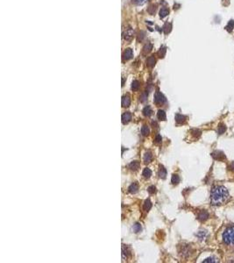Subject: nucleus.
Wrapping results in <instances>:
<instances>
[{
  "mask_svg": "<svg viewBox=\"0 0 234 263\" xmlns=\"http://www.w3.org/2000/svg\"><path fill=\"white\" fill-rule=\"evenodd\" d=\"M211 156L215 159V160H217V161H225L226 160V157L225 155V154L221 151H215L211 154Z\"/></svg>",
  "mask_w": 234,
  "mask_h": 263,
  "instance_id": "20e7f679",
  "label": "nucleus"
},
{
  "mask_svg": "<svg viewBox=\"0 0 234 263\" xmlns=\"http://www.w3.org/2000/svg\"><path fill=\"white\" fill-rule=\"evenodd\" d=\"M233 28H234V20H230L229 21V23L226 25V26H225V29L229 32V33H231L232 30H233Z\"/></svg>",
  "mask_w": 234,
  "mask_h": 263,
  "instance_id": "5701e85b",
  "label": "nucleus"
},
{
  "mask_svg": "<svg viewBox=\"0 0 234 263\" xmlns=\"http://www.w3.org/2000/svg\"><path fill=\"white\" fill-rule=\"evenodd\" d=\"M152 48H153V45L151 44V43L146 44V45L144 46V48H143V54H147V53H149L151 50H152Z\"/></svg>",
  "mask_w": 234,
  "mask_h": 263,
  "instance_id": "4be33fe9",
  "label": "nucleus"
},
{
  "mask_svg": "<svg viewBox=\"0 0 234 263\" xmlns=\"http://www.w3.org/2000/svg\"><path fill=\"white\" fill-rule=\"evenodd\" d=\"M132 119V114L130 112H125L122 115V122L124 124H127Z\"/></svg>",
  "mask_w": 234,
  "mask_h": 263,
  "instance_id": "6e6552de",
  "label": "nucleus"
},
{
  "mask_svg": "<svg viewBox=\"0 0 234 263\" xmlns=\"http://www.w3.org/2000/svg\"><path fill=\"white\" fill-rule=\"evenodd\" d=\"M155 10H156V5H151L148 8V12L150 13L151 15H153L154 13L155 12Z\"/></svg>",
  "mask_w": 234,
  "mask_h": 263,
  "instance_id": "c756f323",
  "label": "nucleus"
},
{
  "mask_svg": "<svg viewBox=\"0 0 234 263\" xmlns=\"http://www.w3.org/2000/svg\"><path fill=\"white\" fill-rule=\"evenodd\" d=\"M152 158H153V155H152V153L151 152H146V154H145V155H144V161H145V162H146V163H148V162H150L151 161H152Z\"/></svg>",
  "mask_w": 234,
  "mask_h": 263,
  "instance_id": "a211bd4d",
  "label": "nucleus"
},
{
  "mask_svg": "<svg viewBox=\"0 0 234 263\" xmlns=\"http://www.w3.org/2000/svg\"><path fill=\"white\" fill-rule=\"evenodd\" d=\"M223 240L227 245H234V226L228 227L224 232Z\"/></svg>",
  "mask_w": 234,
  "mask_h": 263,
  "instance_id": "f03ea898",
  "label": "nucleus"
},
{
  "mask_svg": "<svg viewBox=\"0 0 234 263\" xmlns=\"http://www.w3.org/2000/svg\"><path fill=\"white\" fill-rule=\"evenodd\" d=\"M133 33H134V31L132 30V27L129 26L128 28H126V30L124 32V33H123L124 39H125L126 40H131L132 39V37H133Z\"/></svg>",
  "mask_w": 234,
  "mask_h": 263,
  "instance_id": "39448f33",
  "label": "nucleus"
},
{
  "mask_svg": "<svg viewBox=\"0 0 234 263\" xmlns=\"http://www.w3.org/2000/svg\"><path fill=\"white\" fill-rule=\"evenodd\" d=\"M155 63H156V60H155V58H154V55H153V56H149V57L147 58V60H146V64H147V66H149V67H154V66L155 65Z\"/></svg>",
  "mask_w": 234,
  "mask_h": 263,
  "instance_id": "ddd939ff",
  "label": "nucleus"
},
{
  "mask_svg": "<svg viewBox=\"0 0 234 263\" xmlns=\"http://www.w3.org/2000/svg\"><path fill=\"white\" fill-rule=\"evenodd\" d=\"M157 117L160 120H166L167 118V116H166V112H164L162 110H158V114H157Z\"/></svg>",
  "mask_w": 234,
  "mask_h": 263,
  "instance_id": "2eb2a0df",
  "label": "nucleus"
},
{
  "mask_svg": "<svg viewBox=\"0 0 234 263\" xmlns=\"http://www.w3.org/2000/svg\"><path fill=\"white\" fill-rule=\"evenodd\" d=\"M143 114L146 116V117H149L152 114V109H151L150 106H146L143 110Z\"/></svg>",
  "mask_w": 234,
  "mask_h": 263,
  "instance_id": "412c9836",
  "label": "nucleus"
},
{
  "mask_svg": "<svg viewBox=\"0 0 234 263\" xmlns=\"http://www.w3.org/2000/svg\"><path fill=\"white\" fill-rule=\"evenodd\" d=\"M175 120L177 123H184L186 120V117L181 114H176L175 115Z\"/></svg>",
  "mask_w": 234,
  "mask_h": 263,
  "instance_id": "aec40b11",
  "label": "nucleus"
},
{
  "mask_svg": "<svg viewBox=\"0 0 234 263\" xmlns=\"http://www.w3.org/2000/svg\"><path fill=\"white\" fill-rule=\"evenodd\" d=\"M229 168H230V169H231V171H233V172H234V161H233V162H231V163L230 164V167H229Z\"/></svg>",
  "mask_w": 234,
  "mask_h": 263,
  "instance_id": "f704fd0d",
  "label": "nucleus"
},
{
  "mask_svg": "<svg viewBox=\"0 0 234 263\" xmlns=\"http://www.w3.org/2000/svg\"><path fill=\"white\" fill-rule=\"evenodd\" d=\"M155 141H156V142L160 143V142L161 141V136L158 134V135L156 136V138H155Z\"/></svg>",
  "mask_w": 234,
  "mask_h": 263,
  "instance_id": "72a5a7b5",
  "label": "nucleus"
},
{
  "mask_svg": "<svg viewBox=\"0 0 234 263\" xmlns=\"http://www.w3.org/2000/svg\"><path fill=\"white\" fill-rule=\"evenodd\" d=\"M139 89H140V82L137 80H134L132 82V90L133 91H137Z\"/></svg>",
  "mask_w": 234,
  "mask_h": 263,
  "instance_id": "6ab92c4d",
  "label": "nucleus"
},
{
  "mask_svg": "<svg viewBox=\"0 0 234 263\" xmlns=\"http://www.w3.org/2000/svg\"><path fill=\"white\" fill-rule=\"evenodd\" d=\"M132 2L135 4V5H143L144 3L146 2V0H132Z\"/></svg>",
  "mask_w": 234,
  "mask_h": 263,
  "instance_id": "7c9ffc66",
  "label": "nucleus"
},
{
  "mask_svg": "<svg viewBox=\"0 0 234 263\" xmlns=\"http://www.w3.org/2000/svg\"><path fill=\"white\" fill-rule=\"evenodd\" d=\"M141 133L144 135V136H147L149 134V128L147 126H143L142 128H141Z\"/></svg>",
  "mask_w": 234,
  "mask_h": 263,
  "instance_id": "c85d7f7f",
  "label": "nucleus"
},
{
  "mask_svg": "<svg viewBox=\"0 0 234 263\" xmlns=\"http://www.w3.org/2000/svg\"><path fill=\"white\" fill-rule=\"evenodd\" d=\"M165 54H166V48L165 47H161L160 48V50L158 51V55L160 58H163L165 56Z\"/></svg>",
  "mask_w": 234,
  "mask_h": 263,
  "instance_id": "a878e982",
  "label": "nucleus"
},
{
  "mask_svg": "<svg viewBox=\"0 0 234 263\" xmlns=\"http://www.w3.org/2000/svg\"><path fill=\"white\" fill-rule=\"evenodd\" d=\"M168 13H169L168 8L163 7V8H161V10L160 11V17L161 19H163V18H165V17H167V16L168 15Z\"/></svg>",
  "mask_w": 234,
  "mask_h": 263,
  "instance_id": "f8f14e48",
  "label": "nucleus"
},
{
  "mask_svg": "<svg viewBox=\"0 0 234 263\" xmlns=\"http://www.w3.org/2000/svg\"><path fill=\"white\" fill-rule=\"evenodd\" d=\"M209 217V213L206 211H200V213L198 214V219L200 221H205Z\"/></svg>",
  "mask_w": 234,
  "mask_h": 263,
  "instance_id": "1a4fd4ad",
  "label": "nucleus"
},
{
  "mask_svg": "<svg viewBox=\"0 0 234 263\" xmlns=\"http://www.w3.org/2000/svg\"><path fill=\"white\" fill-rule=\"evenodd\" d=\"M140 166V162H139V161H132V162H131V163L128 165V168H129L131 170L136 171V170L139 169Z\"/></svg>",
  "mask_w": 234,
  "mask_h": 263,
  "instance_id": "0eeeda50",
  "label": "nucleus"
},
{
  "mask_svg": "<svg viewBox=\"0 0 234 263\" xmlns=\"http://www.w3.org/2000/svg\"><path fill=\"white\" fill-rule=\"evenodd\" d=\"M138 189H139V185H138V183H132V184L129 186V188H128L129 192H130V193H132V194H135V193L138 191Z\"/></svg>",
  "mask_w": 234,
  "mask_h": 263,
  "instance_id": "9d476101",
  "label": "nucleus"
},
{
  "mask_svg": "<svg viewBox=\"0 0 234 263\" xmlns=\"http://www.w3.org/2000/svg\"><path fill=\"white\" fill-rule=\"evenodd\" d=\"M131 104V99L128 96H124L122 98V105L124 107H128Z\"/></svg>",
  "mask_w": 234,
  "mask_h": 263,
  "instance_id": "9b49d317",
  "label": "nucleus"
},
{
  "mask_svg": "<svg viewBox=\"0 0 234 263\" xmlns=\"http://www.w3.org/2000/svg\"><path fill=\"white\" fill-rule=\"evenodd\" d=\"M143 208L146 211H148L151 208H152V203L149 199H146L144 203V205H143Z\"/></svg>",
  "mask_w": 234,
  "mask_h": 263,
  "instance_id": "f3484780",
  "label": "nucleus"
},
{
  "mask_svg": "<svg viewBox=\"0 0 234 263\" xmlns=\"http://www.w3.org/2000/svg\"><path fill=\"white\" fill-rule=\"evenodd\" d=\"M143 176L145 177V178H149L151 175H152V171H151V169H148V168H146L145 169H144V171H143Z\"/></svg>",
  "mask_w": 234,
  "mask_h": 263,
  "instance_id": "393cba45",
  "label": "nucleus"
},
{
  "mask_svg": "<svg viewBox=\"0 0 234 263\" xmlns=\"http://www.w3.org/2000/svg\"><path fill=\"white\" fill-rule=\"evenodd\" d=\"M155 191H156V188H155L154 186H150V187L148 188V192H149L150 194H154Z\"/></svg>",
  "mask_w": 234,
  "mask_h": 263,
  "instance_id": "2f4dec72",
  "label": "nucleus"
},
{
  "mask_svg": "<svg viewBox=\"0 0 234 263\" xmlns=\"http://www.w3.org/2000/svg\"><path fill=\"white\" fill-rule=\"evenodd\" d=\"M203 262H216V260H215V259H214V258L211 257V258H207L206 260H203Z\"/></svg>",
  "mask_w": 234,
  "mask_h": 263,
  "instance_id": "473e14b6",
  "label": "nucleus"
},
{
  "mask_svg": "<svg viewBox=\"0 0 234 263\" xmlns=\"http://www.w3.org/2000/svg\"><path fill=\"white\" fill-rule=\"evenodd\" d=\"M171 29H172V25L170 23H166L163 26V32L166 34L169 33L171 32Z\"/></svg>",
  "mask_w": 234,
  "mask_h": 263,
  "instance_id": "dca6fc26",
  "label": "nucleus"
},
{
  "mask_svg": "<svg viewBox=\"0 0 234 263\" xmlns=\"http://www.w3.org/2000/svg\"><path fill=\"white\" fill-rule=\"evenodd\" d=\"M226 131V127L224 124H218V133L219 134H223Z\"/></svg>",
  "mask_w": 234,
  "mask_h": 263,
  "instance_id": "cd10ccee",
  "label": "nucleus"
},
{
  "mask_svg": "<svg viewBox=\"0 0 234 263\" xmlns=\"http://www.w3.org/2000/svg\"><path fill=\"white\" fill-rule=\"evenodd\" d=\"M141 229H142V227H141V226H140V224H139V223H136L135 225H133V226H132V230H133V232H140V231H141Z\"/></svg>",
  "mask_w": 234,
  "mask_h": 263,
  "instance_id": "bb28decb",
  "label": "nucleus"
},
{
  "mask_svg": "<svg viewBox=\"0 0 234 263\" xmlns=\"http://www.w3.org/2000/svg\"><path fill=\"white\" fill-rule=\"evenodd\" d=\"M159 175H160V178H162V179H164V178H166V175H167V170H166V169H165L163 166H160V169H159Z\"/></svg>",
  "mask_w": 234,
  "mask_h": 263,
  "instance_id": "4468645a",
  "label": "nucleus"
},
{
  "mask_svg": "<svg viewBox=\"0 0 234 263\" xmlns=\"http://www.w3.org/2000/svg\"><path fill=\"white\" fill-rule=\"evenodd\" d=\"M179 182H180V177H179L178 175H173L172 178H171V183L173 184H178Z\"/></svg>",
  "mask_w": 234,
  "mask_h": 263,
  "instance_id": "b1692460",
  "label": "nucleus"
},
{
  "mask_svg": "<svg viewBox=\"0 0 234 263\" xmlns=\"http://www.w3.org/2000/svg\"><path fill=\"white\" fill-rule=\"evenodd\" d=\"M123 60L124 61H128L133 56V52L131 48H126L123 53Z\"/></svg>",
  "mask_w": 234,
  "mask_h": 263,
  "instance_id": "423d86ee",
  "label": "nucleus"
},
{
  "mask_svg": "<svg viewBox=\"0 0 234 263\" xmlns=\"http://www.w3.org/2000/svg\"><path fill=\"white\" fill-rule=\"evenodd\" d=\"M154 102L156 104H163L165 102H166V98L164 96V95L162 93H160V91H157L154 95Z\"/></svg>",
  "mask_w": 234,
  "mask_h": 263,
  "instance_id": "7ed1b4c3",
  "label": "nucleus"
},
{
  "mask_svg": "<svg viewBox=\"0 0 234 263\" xmlns=\"http://www.w3.org/2000/svg\"><path fill=\"white\" fill-rule=\"evenodd\" d=\"M229 191L224 186H216L211 193V203L215 206L222 205L229 199Z\"/></svg>",
  "mask_w": 234,
  "mask_h": 263,
  "instance_id": "f257e3e1",
  "label": "nucleus"
}]
</instances>
